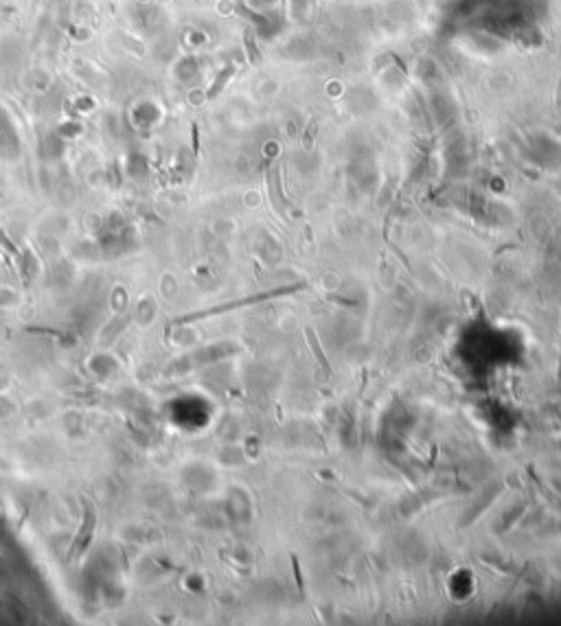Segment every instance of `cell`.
<instances>
[{"mask_svg":"<svg viewBox=\"0 0 561 626\" xmlns=\"http://www.w3.org/2000/svg\"><path fill=\"white\" fill-rule=\"evenodd\" d=\"M559 381H561V366H559Z\"/></svg>","mask_w":561,"mask_h":626,"instance_id":"obj_3","label":"cell"},{"mask_svg":"<svg viewBox=\"0 0 561 626\" xmlns=\"http://www.w3.org/2000/svg\"><path fill=\"white\" fill-rule=\"evenodd\" d=\"M292 563H294V576H296V585H299L301 593L305 591L303 587V576H301V567H299V560H296V556H292Z\"/></svg>","mask_w":561,"mask_h":626,"instance_id":"obj_2","label":"cell"},{"mask_svg":"<svg viewBox=\"0 0 561 626\" xmlns=\"http://www.w3.org/2000/svg\"><path fill=\"white\" fill-rule=\"evenodd\" d=\"M305 335H307V342H309L311 351H314L316 359L320 362V366L324 368V372H327V374H331V372H334V370H331V364H329V359H327V355H324V353H322V349H320V344H318V337H316V333H314V328L307 326Z\"/></svg>","mask_w":561,"mask_h":626,"instance_id":"obj_1","label":"cell"}]
</instances>
